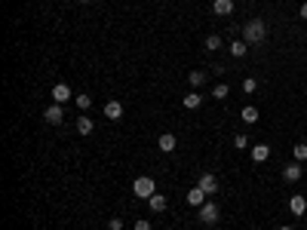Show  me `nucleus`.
Masks as SVG:
<instances>
[{"label": "nucleus", "instance_id": "f257e3e1", "mask_svg": "<svg viewBox=\"0 0 307 230\" xmlns=\"http://www.w3.org/2000/svg\"><path fill=\"white\" fill-rule=\"evenodd\" d=\"M243 40L252 46V43H264L267 40V22L264 19H249L243 25Z\"/></svg>", "mask_w": 307, "mask_h": 230}, {"label": "nucleus", "instance_id": "f03ea898", "mask_svg": "<svg viewBox=\"0 0 307 230\" xmlns=\"http://www.w3.org/2000/svg\"><path fill=\"white\" fill-rule=\"evenodd\" d=\"M132 193H135L138 200H151L154 193H157L154 178H151V175H141V178H135V181H132Z\"/></svg>", "mask_w": 307, "mask_h": 230}, {"label": "nucleus", "instance_id": "7ed1b4c3", "mask_svg": "<svg viewBox=\"0 0 307 230\" xmlns=\"http://www.w3.org/2000/svg\"><path fill=\"white\" fill-rule=\"evenodd\" d=\"M197 187H200V190L206 193V197L212 200L215 193H218V178H215L212 172H203V175H200V181H197Z\"/></svg>", "mask_w": 307, "mask_h": 230}, {"label": "nucleus", "instance_id": "20e7f679", "mask_svg": "<svg viewBox=\"0 0 307 230\" xmlns=\"http://www.w3.org/2000/svg\"><path fill=\"white\" fill-rule=\"evenodd\" d=\"M218 218H221V215H218V206H215L212 200H206V203L200 206V221L212 227V224H218Z\"/></svg>", "mask_w": 307, "mask_h": 230}, {"label": "nucleus", "instance_id": "39448f33", "mask_svg": "<svg viewBox=\"0 0 307 230\" xmlns=\"http://www.w3.org/2000/svg\"><path fill=\"white\" fill-rule=\"evenodd\" d=\"M43 120L49 123V126H59V123L65 120V108H62V104H56V101H52L49 108L43 111Z\"/></svg>", "mask_w": 307, "mask_h": 230}, {"label": "nucleus", "instance_id": "423d86ee", "mask_svg": "<svg viewBox=\"0 0 307 230\" xmlns=\"http://www.w3.org/2000/svg\"><path fill=\"white\" fill-rule=\"evenodd\" d=\"M301 175H304V169H301L298 163H292V166H283V181H286V184H295V181H301Z\"/></svg>", "mask_w": 307, "mask_h": 230}, {"label": "nucleus", "instance_id": "0eeeda50", "mask_svg": "<svg viewBox=\"0 0 307 230\" xmlns=\"http://www.w3.org/2000/svg\"><path fill=\"white\" fill-rule=\"evenodd\" d=\"M289 212L301 218L304 212H307V197H301V193H295V197H289Z\"/></svg>", "mask_w": 307, "mask_h": 230}, {"label": "nucleus", "instance_id": "6e6552de", "mask_svg": "<svg viewBox=\"0 0 307 230\" xmlns=\"http://www.w3.org/2000/svg\"><path fill=\"white\" fill-rule=\"evenodd\" d=\"M175 145H178V138H175L172 132H163V135L157 138V148L163 151V153H172V151H175Z\"/></svg>", "mask_w": 307, "mask_h": 230}, {"label": "nucleus", "instance_id": "1a4fd4ad", "mask_svg": "<svg viewBox=\"0 0 307 230\" xmlns=\"http://www.w3.org/2000/svg\"><path fill=\"white\" fill-rule=\"evenodd\" d=\"M206 200H209V197H206L200 187H191V190H188V206H191V209H200Z\"/></svg>", "mask_w": 307, "mask_h": 230}, {"label": "nucleus", "instance_id": "9d476101", "mask_svg": "<svg viewBox=\"0 0 307 230\" xmlns=\"http://www.w3.org/2000/svg\"><path fill=\"white\" fill-rule=\"evenodd\" d=\"M104 117L114 120V123H120V120H123V104H120V101H107V104H104Z\"/></svg>", "mask_w": 307, "mask_h": 230}, {"label": "nucleus", "instance_id": "9b49d317", "mask_svg": "<svg viewBox=\"0 0 307 230\" xmlns=\"http://www.w3.org/2000/svg\"><path fill=\"white\" fill-rule=\"evenodd\" d=\"M68 98H71L68 83H56V86H52V101H56V104H65Z\"/></svg>", "mask_w": 307, "mask_h": 230}, {"label": "nucleus", "instance_id": "f8f14e48", "mask_svg": "<svg viewBox=\"0 0 307 230\" xmlns=\"http://www.w3.org/2000/svg\"><path fill=\"white\" fill-rule=\"evenodd\" d=\"M252 160L255 163H264V160H270V145H252Z\"/></svg>", "mask_w": 307, "mask_h": 230}, {"label": "nucleus", "instance_id": "ddd939ff", "mask_svg": "<svg viewBox=\"0 0 307 230\" xmlns=\"http://www.w3.org/2000/svg\"><path fill=\"white\" fill-rule=\"evenodd\" d=\"M212 12L215 15H230L233 12V0H212Z\"/></svg>", "mask_w": 307, "mask_h": 230}, {"label": "nucleus", "instance_id": "4468645a", "mask_svg": "<svg viewBox=\"0 0 307 230\" xmlns=\"http://www.w3.org/2000/svg\"><path fill=\"white\" fill-rule=\"evenodd\" d=\"M182 104H185L188 111H197V108L203 104V95H200V92H188V95L182 98Z\"/></svg>", "mask_w": 307, "mask_h": 230}, {"label": "nucleus", "instance_id": "2eb2a0df", "mask_svg": "<svg viewBox=\"0 0 307 230\" xmlns=\"http://www.w3.org/2000/svg\"><path fill=\"white\" fill-rule=\"evenodd\" d=\"M240 120L246 123V126H255V123H258V108H252V104H249V108H243V111H240Z\"/></svg>", "mask_w": 307, "mask_h": 230}, {"label": "nucleus", "instance_id": "dca6fc26", "mask_svg": "<svg viewBox=\"0 0 307 230\" xmlns=\"http://www.w3.org/2000/svg\"><path fill=\"white\" fill-rule=\"evenodd\" d=\"M93 129H96L93 117H77V132L80 135H93Z\"/></svg>", "mask_w": 307, "mask_h": 230}, {"label": "nucleus", "instance_id": "f3484780", "mask_svg": "<svg viewBox=\"0 0 307 230\" xmlns=\"http://www.w3.org/2000/svg\"><path fill=\"white\" fill-rule=\"evenodd\" d=\"M227 49H230V56H233V59H243L246 52H249V43H246V40H233Z\"/></svg>", "mask_w": 307, "mask_h": 230}, {"label": "nucleus", "instance_id": "a211bd4d", "mask_svg": "<svg viewBox=\"0 0 307 230\" xmlns=\"http://www.w3.org/2000/svg\"><path fill=\"white\" fill-rule=\"evenodd\" d=\"M166 203H169V200H166V193H154V197L148 200L151 212H163V209H166Z\"/></svg>", "mask_w": 307, "mask_h": 230}, {"label": "nucleus", "instance_id": "6ab92c4d", "mask_svg": "<svg viewBox=\"0 0 307 230\" xmlns=\"http://www.w3.org/2000/svg\"><path fill=\"white\" fill-rule=\"evenodd\" d=\"M203 46H206V49H209V52H218V49H221V46H224V40H221V37H218V34H209V37H206V40H203Z\"/></svg>", "mask_w": 307, "mask_h": 230}, {"label": "nucleus", "instance_id": "aec40b11", "mask_svg": "<svg viewBox=\"0 0 307 230\" xmlns=\"http://www.w3.org/2000/svg\"><path fill=\"white\" fill-rule=\"evenodd\" d=\"M188 80H191V89H200V86L206 83V71H191Z\"/></svg>", "mask_w": 307, "mask_h": 230}, {"label": "nucleus", "instance_id": "412c9836", "mask_svg": "<svg viewBox=\"0 0 307 230\" xmlns=\"http://www.w3.org/2000/svg\"><path fill=\"white\" fill-rule=\"evenodd\" d=\"M74 104H77L80 111H86V108H93V95H89V92H80V95H74Z\"/></svg>", "mask_w": 307, "mask_h": 230}, {"label": "nucleus", "instance_id": "4be33fe9", "mask_svg": "<svg viewBox=\"0 0 307 230\" xmlns=\"http://www.w3.org/2000/svg\"><path fill=\"white\" fill-rule=\"evenodd\" d=\"M292 153H295V163H304V160H307V145H304V141H298V145L292 148Z\"/></svg>", "mask_w": 307, "mask_h": 230}, {"label": "nucleus", "instance_id": "5701e85b", "mask_svg": "<svg viewBox=\"0 0 307 230\" xmlns=\"http://www.w3.org/2000/svg\"><path fill=\"white\" fill-rule=\"evenodd\" d=\"M215 98H218V101H224L227 95H230V86L227 83H215V92H212Z\"/></svg>", "mask_w": 307, "mask_h": 230}, {"label": "nucleus", "instance_id": "b1692460", "mask_svg": "<svg viewBox=\"0 0 307 230\" xmlns=\"http://www.w3.org/2000/svg\"><path fill=\"white\" fill-rule=\"evenodd\" d=\"M233 148H237V151H246V148H249V135H243V132H240L237 138H233Z\"/></svg>", "mask_w": 307, "mask_h": 230}, {"label": "nucleus", "instance_id": "393cba45", "mask_svg": "<svg viewBox=\"0 0 307 230\" xmlns=\"http://www.w3.org/2000/svg\"><path fill=\"white\" fill-rule=\"evenodd\" d=\"M255 89H258V80H252V77H249V80H243V92H249V95H252Z\"/></svg>", "mask_w": 307, "mask_h": 230}, {"label": "nucleus", "instance_id": "a878e982", "mask_svg": "<svg viewBox=\"0 0 307 230\" xmlns=\"http://www.w3.org/2000/svg\"><path fill=\"white\" fill-rule=\"evenodd\" d=\"M107 230H123V218H111L107 221Z\"/></svg>", "mask_w": 307, "mask_h": 230}, {"label": "nucleus", "instance_id": "bb28decb", "mask_svg": "<svg viewBox=\"0 0 307 230\" xmlns=\"http://www.w3.org/2000/svg\"><path fill=\"white\" fill-rule=\"evenodd\" d=\"M135 230H151V221H144V218H138V221H135Z\"/></svg>", "mask_w": 307, "mask_h": 230}, {"label": "nucleus", "instance_id": "cd10ccee", "mask_svg": "<svg viewBox=\"0 0 307 230\" xmlns=\"http://www.w3.org/2000/svg\"><path fill=\"white\" fill-rule=\"evenodd\" d=\"M301 19L307 22V0H304V3H301Z\"/></svg>", "mask_w": 307, "mask_h": 230}, {"label": "nucleus", "instance_id": "c85d7f7f", "mask_svg": "<svg viewBox=\"0 0 307 230\" xmlns=\"http://www.w3.org/2000/svg\"><path fill=\"white\" fill-rule=\"evenodd\" d=\"M280 230H295V227H280Z\"/></svg>", "mask_w": 307, "mask_h": 230}, {"label": "nucleus", "instance_id": "c756f323", "mask_svg": "<svg viewBox=\"0 0 307 230\" xmlns=\"http://www.w3.org/2000/svg\"><path fill=\"white\" fill-rule=\"evenodd\" d=\"M80 3H93V0H80Z\"/></svg>", "mask_w": 307, "mask_h": 230}, {"label": "nucleus", "instance_id": "7c9ffc66", "mask_svg": "<svg viewBox=\"0 0 307 230\" xmlns=\"http://www.w3.org/2000/svg\"><path fill=\"white\" fill-rule=\"evenodd\" d=\"M249 230H255V227H249Z\"/></svg>", "mask_w": 307, "mask_h": 230}]
</instances>
